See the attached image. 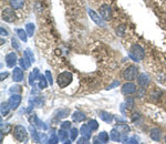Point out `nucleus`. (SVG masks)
<instances>
[{
    "label": "nucleus",
    "mask_w": 166,
    "mask_h": 144,
    "mask_svg": "<svg viewBox=\"0 0 166 144\" xmlns=\"http://www.w3.org/2000/svg\"><path fill=\"white\" fill-rule=\"evenodd\" d=\"M10 110H11V108H10L9 103H6V102H2V103H1L0 111H1V115H2V117H6V115L9 113Z\"/></svg>",
    "instance_id": "obj_22"
},
{
    "label": "nucleus",
    "mask_w": 166,
    "mask_h": 144,
    "mask_svg": "<svg viewBox=\"0 0 166 144\" xmlns=\"http://www.w3.org/2000/svg\"><path fill=\"white\" fill-rule=\"evenodd\" d=\"M120 83H119V81H115V82H113V83H112L111 85H110L109 87V89H113V88H115V87H117V85H119Z\"/></svg>",
    "instance_id": "obj_43"
},
{
    "label": "nucleus",
    "mask_w": 166,
    "mask_h": 144,
    "mask_svg": "<svg viewBox=\"0 0 166 144\" xmlns=\"http://www.w3.org/2000/svg\"><path fill=\"white\" fill-rule=\"evenodd\" d=\"M124 31H125V26L124 25H122V26H120V27H117L116 28V35L117 36H124Z\"/></svg>",
    "instance_id": "obj_33"
},
{
    "label": "nucleus",
    "mask_w": 166,
    "mask_h": 144,
    "mask_svg": "<svg viewBox=\"0 0 166 144\" xmlns=\"http://www.w3.org/2000/svg\"><path fill=\"white\" fill-rule=\"evenodd\" d=\"M12 79L15 82H21L23 80V72L20 68H15V69H13Z\"/></svg>",
    "instance_id": "obj_12"
},
{
    "label": "nucleus",
    "mask_w": 166,
    "mask_h": 144,
    "mask_svg": "<svg viewBox=\"0 0 166 144\" xmlns=\"http://www.w3.org/2000/svg\"><path fill=\"white\" fill-rule=\"evenodd\" d=\"M35 30H36V27L33 23H28L27 27H26V31H27L29 37H32L33 33H35Z\"/></svg>",
    "instance_id": "obj_26"
},
{
    "label": "nucleus",
    "mask_w": 166,
    "mask_h": 144,
    "mask_svg": "<svg viewBox=\"0 0 166 144\" xmlns=\"http://www.w3.org/2000/svg\"><path fill=\"white\" fill-rule=\"evenodd\" d=\"M88 140H89V139H87V137H81V139H80L79 141H78V143H79V144H82V143H89V141H88Z\"/></svg>",
    "instance_id": "obj_42"
},
{
    "label": "nucleus",
    "mask_w": 166,
    "mask_h": 144,
    "mask_svg": "<svg viewBox=\"0 0 166 144\" xmlns=\"http://www.w3.org/2000/svg\"><path fill=\"white\" fill-rule=\"evenodd\" d=\"M115 129L120 132V134H121V137H122V142H124L126 140V135L129 134L130 130H131L130 127L126 124H117L116 127H115Z\"/></svg>",
    "instance_id": "obj_9"
},
{
    "label": "nucleus",
    "mask_w": 166,
    "mask_h": 144,
    "mask_svg": "<svg viewBox=\"0 0 166 144\" xmlns=\"http://www.w3.org/2000/svg\"><path fill=\"white\" fill-rule=\"evenodd\" d=\"M9 2L13 9H21L25 5V0H9Z\"/></svg>",
    "instance_id": "obj_19"
},
{
    "label": "nucleus",
    "mask_w": 166,
    "mask_h": 144,
    "mask_svg": "<svg viewBox=\"0 0 166 144\" xmlns=\"http://www.w3.org/2000/svg\"><path fill=\"white\" fill-rule=\"evenodd\" d=\"M8 103H9L11 110H17L18 108H19L20 103H21V97H20L19 93H18V94L11 95V97L9 98V100H8Z\"/></svg>",
    "instance_id": "obj_6"
},
{
    "label": "nucleus",
    "mask_w": 166,
    "mask_h": 144,
    "mask_svg": "<svg viewBox=\"0 0 166 144\" xmlns=\"http://www.w3.org/2000/svg\"><path fill=\"white\" fill-rule=\"evenodd\" d=\"M33 103L35 104H37V107H42V104H43V100H40L39 98H37V99L33 101Z\"/></svg>",
    "instance_id": "obj_40"
},
{
    "label": "nucleus",
    "mask_w": 166,
    "mask_h": 144,
    "mask_svg": "<svg viewBox=\"0 0 166 144\" xmlns=\"http://www.w3.org/2000/svg\"><path fill=\"white\" fill-rule=\"evenodd\" d=\"M85 114L83 113V112H79V111H77V112H74L73 114H72V119H73V121H75V122H82V121H84L85 120Z\"/></svg>",
    "instance_id": "obj_18"
},
{
    "label": "nucleus",
    "mask_w": 166,
    "mask_h": 144,
    "mask_svg": "<svg viewBox=\"0 0 166 144\" xmlns=\"http://www.w3.org/2000/svg\"><path fill=\"white\" fill-rule=\"evenodd\" d=\"M6 60V65H8L9 68H13L17 63V55L15 52H10L6 55L5 58Z\"/></svg>",
    "instance_id": "obj_10"
},
{
    "label": "nucleus",
    "mask_w": 166,
    "mask_h": 144,
    "mask_svg": "<svg viewBox=\"0 0 166 144\" xmlns=\"http://www.w3.org/2000/svg\"><path fill=\"white\" fill-rule=\"evenodd\" d=\"M19 65H20V68H22V70H27V69H28L25 58H21V59L19 60Z\"/></svg>",
    "instance_id": "obj_37"
},
{
    "label": "nucleus",
    "mask_w": 166,
    "mask_h": 144,
    "mask_svg": "<svg viewBox=\"0 0 166 144\" xmlns=\"http://www.w3.org/2000/svg\"><path fill=\"white\" fill-rule=\"evenodd\" d=\"M89 16L91 17V19L93 20V22L97 23L99 27H105V22L104 19L101 17V16L97 15L95 11H93L92 9H89Z\"/></svg>",
    "instance_id": "obj_7"
},
{
    "label": "nucleus",
    "mask_w": 166,
    "mask_h": 144,
    "mask_svg": "<svg viewBox=\"0 0 166 144\" xmlns=\"http://www.w3.org/2000/svg\"><path fill=\"white\" fill-rule=\"evenodd\" d=\"M164 141H165V143H166V137H165V139H164Z\"/></svg>",
    "instance_id": "obj_46"
},
{
    "label": "nucleus",
    "mask_w": 166,
    "mask_h": 144,
    "mask_svg": "<svg viewBox=\"0 0 166 144\" xmlns=\"http://www.w3.org/2000/svg\"><path fill=\"white\" fill-rule=\"evenodd\" d=\"M25 53L28 55V57L30 58V60H31V62H32V63L35 62V55H33V53H32V51H31V50H30V49H27V50H26V51H25Z\"/></svg>",
    "instance_id": "obj_35"
},
{
    "label": "nucleus",
    "mask_w": 166,
    "mask_h": 144,
    "mask_svg": "<svg viewBox=\"0 0 166 144\" xmlns=\"http://www.w3.org/2000/svg\"><path fill=\"white\" fill-rule=\"evenodd\" d=\"M151 139L153 141H161V137H162V131L159 129V127H155V129H152L151 130Z\"/></svg>",
    "instance_id": "obj_16"
},
{
    "label": "nucleus",
    "mask_w": 166,
    "mask_h": 144,
    "mask_svg": "<svg viewBox=\"0 0 166 144\" xmlns=\"http://www.w3.org/2000/svg\"><path fill=\"white\" fill-rule=\"evenodd\" d=\"M38 80H39V83H38V85H39V89H45V88L48 87V80H47V78H45V75L40 74L39 78H38Z\"/></svg>",
    "instance_id": "obj_21"
},
{
    "label": "nucleus",
    "mask_w": 166,
    "mask_h": 144,
    "mask_svg": "<svg viewBox=\"0 0 166 144\" xmlns=\"http://www.w3.org/2000/svg\"><path fill=\"white\" fill-rule=\"evenodd\" d=\"M72 79H73V77H72V74L70 72H67V71L62 72V73H60V74L58 75V79H57L58 85L63 89V88L68 87V85L71 83Z\"/></svg>",
    "instance_id": "obj_2"
},
{
    "label": "nucleus",
    "mask_w": 166,
    "mask_h": 144,
    "mask_svg": "<svg viewBox=\"0 0 166 144\" xmlns=\"http://www.w3.org/2000/svg\"><path fill=\"white\" fill-rule=\"evenodd\" d=\"M137 83H139L141 87H146L149 83V78L146 73H142L137 77Z\"/></svg>",
    "instance_id": "obj_14"
},
{
    "label": "nucleus",
    "mask_w": 166,
    "mask_h": 144,
    "mask_svg": "<svg viewBox=\"0 0 166 144\" xmlns=\"http://www.w3.org/2000/svg\"><path fill=\"white\" fill-rule=\"evenodd\" d=\"M61 129H63V130H69V129H71V122H69V121H63L61 123Z\"/></svg>",
    "instance_id": "obj_34"
},
{
    "label": "nucleus",
    "mask_w": 166,
    "mask_h": 144,
    "mask_svg": "<svg viewBox=\"0 0 166 144\" xmlns=\"http://www.w3.org/2000/svg\"><path fill=\"white\" fill-rule=\"evenodd\" d=\"M139 139H136V137H130V139H126L125 141H124V143H134L136 144L139 143V141H137Z\"/></svg>",
    "instance_id": "obj_39"
},
{
    "label": "nucleus",
    "mask_w": 166,
    "mask_h": 144,
    "mask_svg": "<svg viewBox=\"0 0 166 144\" xmlns=\"http://www.w3.org/2000/svg\"><path fill=\"white\" fill-rule=\"evenodd\" d=\"M39 69L38 68H35L33 69V71L30 73V75H29V84L30 85H33L35 84V80L36 79H38L39 78Z\"/></svg>",
    "instance_id": "obj_17"
},
{
    "label": "nucleus",
    "mask_w": 166,
    "mask_h": 144,
    "mask_svg": "<svg viewBox=\"0 0 166 144\" xmlns=\"http://www.w3.org/2000/svg\"><path fill=\"white\" fill-rule=\"evenodd\" d=\"M2 20H5L6 22H13L16 20V13L13 11L12 7L9 8H5L2 10Z\"/></svg>",
    "instance_id": "obj_5"
},
{
    "label": "nucleus",
    "mask_w": 166,
    "mask_h": 144,
    "mask_svg": "<svg viewBox=\"0 0 166 144\" xmlns=\"http://www.w3.org/2000/svg\"><path fill=\"white\" fill-rule=\"evenodd\" d=\"M78 134H79V130L75 129V127H71L70 129V137H71L72 141H74L78 137Z\"/></svg>",
    "instance_id": "obj_27"
},
{
    "label": "nucleus",
    "mask_w": 166,
    "mask_h": 144,
    "mask_svg": "<svg viewBox=\"0 0 166 144\" xmlns=\"http://www.w3.org/2000/svg\"><path fill=\"white\" fill-rule=\"evenodd\" d=\"M30 132H31V135H32L33 140L37 142H40V135L38 134V132L36 131L35 127H30Z\"/></svg>",
    "instance_id": "obj_28"
},
{
    "label": "nucleus",
    "mask_w": 166,
    "mask_h": 144,
    "mask_svg": "<svg viewBox=\"0 0 166 144\" xmlns=\"http://www.w3.org/2000/svg\"><path fill=\"white\" fill-rule=\"evenodd\" d=\"M10 92L13 93V94H16V93H20V92H21V88H20L19 85H15V87H12L11 89H10Z\"/></svg>",
    "instance_id": "obj_38"
},
{
    "label": "nucleus",
    "mask_w": 166,
    "mask_h": 144,
    "mask_svg": "<svg viewBox=\"0 0 166 144\" xmlns=\"http://www.w3.org/2000/svg\"><path fill=\"white\" fill-rule=\"evenodd\" d=\"M58 137H59L60 141H62L63 143H65V142L68 141V133H67V130H59L58 131Z\"/></svg>",
    "instance_id": "obj_24"
},
{
    "label": "nucleus",
    "mask_w": 166,
    "mask_h": 144,
    "mask_svg": "<svg viewBox=\"0 0 166 144\" xmlns=\"http://www.w3.org/2000/svg\"><path fill=\"white\" fill-rule=\"evenodd\" d=\"M45 78H47V80L49 81V84H52L53 83V80H52V74H51V72L48 70V71H45Z\"/></svg>",
    "instance_id": "obj_36"
},
{
    "label": "nucleus",
    "mask_w": 166,
    "mask_h": 144,
    "mask_svg": "<svg viewBox=\"0 0 166 144\" xmlns=\"http://www.w3.org/2000/svg\"><path fill=\"white\" fill-rule=\"evenodd\" d=\"M144 55H145V51L140 45H134L130 50V57L134 61H140V60L144 59Z\"/></svg>",
    "instance_id": "obj_1"
},
{
    "label": "nucleus",
    "mask_w": 166,
    "mask_h": 144,
    "mask_svg": "<svg viewBox=\"0 0 166 144\" xmlns=\"http://www.w3.org/2000/svg\"><path fill=\"white\" fill-rule=\"evenodd\" d=\"M16 32H17L18 37L20 38V40H22L23 42H27V40H28L27 31H25L23 29H17V30H16Z\"/></svg>",
    "instance_id": "obj_23"
},
{
    "label": "nucleus",
    "mask_w": 166,
    "mask_h": 144,
    "mask_svg": "<svg viewBox=\"0 0 166 144\" xmlns=\"http://www.w3.org/2000/svg\"><path fill=\"white\" fill-rule=\"evenodd\" d=\"M13 135H15L16 140L19 142H27L28 140V133L27 130L22 125H17L13 130Z\"/></svg>",
    "instance_id": "obj_3"
},
{
    "label": "nucleus",
    "mask_w": 166,
    "mask_h": 144,
    "mask_svg": "<svg viewBox=\"0 0 166 144\" xmlns=\"http://www.w3.org/2000/svg\"><path fill=\"white\" fill-rule=\"evenodd\" d=\"M100 11V16H101L102 18L104 20H110L111 19V16H112V9L110 6H102L101 8L99 9Z\"/></svg>",
    "instance_id": "obj_8"
},
{
    "label": "nucleus",
    "mask_w": 166,
    "mask_h": 144,
    "mask_svg": "<svg viewBox=\"0 0 166 144\" xmlns=\"http://www.w3.org/2000/svg\"><path fill=\"white\" fill-rule=\"evenodd\" d=\"M144 94H145V89H144V88H141V89L137 91V95H139L140 98H143Z\"/></svg>",
    "instance_id": "obj_41"
},
{
    "label": "nucleus",
    "mask_w": 166,
    "mask_h": 144,
    "mask_svg": "<svg viewBox=\"0 0 166 144\" xmlns=\"http://www.w3.org/2000/svg\"><path fill=\"white\" fill-rule=\"evenodd\" d=\"M125 107H126V109H132V108L134 107V104H135V102H134V99L133 98H129V99L126 100V102H125Z\"/></svg>",
    "instance_id": "obj_30"
},
{
    "label": "nucleus",
    "mask_w": 166,
    "mask_h": 144,
    "mask_svg": "<svg viewBox=\"0 0 166 144\" xmlns=\"http://www.w3.org/2000/svg\"><path fill=\"white\" fill-rule=\"evenodd\" d=\"M135 91H136V85L134 84V83H132V82H127V83H125V84L123 85V88H122V92L126 95L133 94Z\"/></svg>",
    "instance_id": "obj_11"
},
{
    "label": "nucleus",
    "mask_w": 166,
    "mask_h": 144,
    "mask_svg": "<svg viewBox=\"0 0 166 144\" xmlns=\"http://www.w3.org/2000/svg\"><path fill=\"white\" fill-rule=\"evenodd\" d=\"M58 140H60V139H59V137H57V135H55V132H53L52 134H51V137H50L49 142H48V143L55 144V143H58Z\"/></svg>",
    "instance_id": "obj_31"
},
{
    "label": "nucleus",
    "mask_w": 166,
    "mask_h": 144,
    "mask_svg": "<svg viewBox=\"0 0 166 144\" xmlns=\"http://www.w3.org/2000/svg\"><path fill=\"white\" fill-rule=\"evenodd\" d=\"M100 119L103 122H105V123H112V121H113V115L107 111H101L100 112Z\"/></svg>",
    "instance_id": "obj_15"
},
{
    "label": "nucleus",
    "mask_w": 166,
    "mask_h": 144,
    "mask_svg": "<svg viewBox=\"0 0 166 144\" xmlns=\"http://www.w3.org/2000/svg\"><path fill=\"white\" fill-rule=\"evenodd\" d=\"M89 125H90V127L92 129V131H95V130L99 129V124H97V122L95 121V120H90Z\"/></svg>",
    "instance_id": "obj_29"
},
{
    "label": "nucleus",
    "mask_w": 166,
    "mask_h": 144,
    "mask_svg": "<svg viewBox=\"0 0 166 144\" xmlns=\"http://www.w3.org/2000/svg\"><path fill=\"white\" fill-rule=\"evenodd\" d=\"M80 133L82 134V137H87V139H90L92 134V129L90 127L89 124H83L80 129Z\"/></svg>",
    "instance_id": "obj_13"
},
{
    "label": "nucleus",
    "mask_w": 166,
    "mask_h": 144,
    "mask_svg": "<svg viewBox=\"0 0 166 144\" xmlns=\"http://www.w3.org/2000/svg\"><path fill=\"white\" fill-rule=\"evenodd\" d=\"M0 31H1V36H8V32L6 31L5 29H3V28H1V29H0Z\"/></svg>",
    "instance_id": "obj_45"
},
{
    "label": "nucleus",
    "mask_w": 166,
    "mask_h": 144,
    "mask_svg": "<svg viewBox=\"0 0 166 144\" xmlns=\"http://www.w3.org/2000/svg\"><path fill=\"white\" fill-rule=\"evenodd\" d=\"M110 137H111L112 141L115 142H122V137L120 134V132L117 131L116 129H113L111 131V134H110Z\"/></svg>",
    "instance_id": "obj_20"
},
{
    "label": "nucleus",
    "mask_w": 166,
    "mask_h": 144,
    "mask_svg": "<svg viewBox=\"0 0 166 144\" xmlns=\"http://www.w3.org/2000/svg\"><path fill=\"white\" fill-rule=\"evenodd\" d=\"M11 46H12V48H13V49H16V50L20 49V43H19V41L16 39V38H12V39H11Z\"/></svg>",
    "instance_id": "obj_32"
},
{
    "label": "nucleus",
    "mask_w": 166,
    "mask_h": 144,
    "mask_svg": "<svg viewBox=\"0 0 166 144\" xmlns=\"http://www.w3.org/2000/svg\"><path fill=\"white\" fill-rule=\"evenodd\" d=\"M0 77H1V81H2V80H5V78H7L8 77V72H5V73H3V72H1V75H0Z\"/></svg>",
    "instance_id": "obj_44"
},
{
    "label": "nucleus",
    "mask_w": 166,
    "mask_h": 144,
    "mask_svg": "<svg viewBox=\"0 0 166 144\" xmlns=\"http://www.w3.org/2000/svg\"><path fill=\"white\" fill-rule=\"evenodd\" d=\"M137 75H139V69L135 65H130L123 72V78L126 81H133L136 79Z\"/></svg>",
    "instance_id": "obj_4"
},
{
    "label": "nucleus",
    "mask_w": 166,
    "mask_h": 144,
    "mask_svg": "<svg viewBox=\"0 0 166 144\" xmlns=\"http://www.w3.org/2000/svg\"><path fill=\"white\" fill-rule=\"evenodd\" d=\"M99 139H100V141H101L102 143H107V142H109V140H110V135L107 134V132L102 131V132H100Z\"/></svg>",
    "instance_id": "obj_25"
}]
</instances>
